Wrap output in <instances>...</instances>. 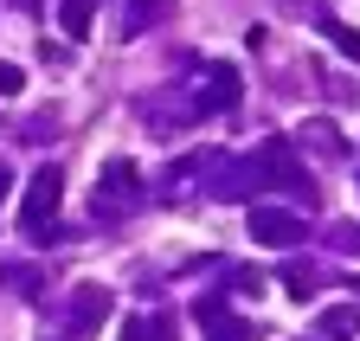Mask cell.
Instances as JSON below:
<instances>
[{
  "instance_id": "277c9868",
  "label": "cell",
  "mask_w": 360,
  "mask_h": 341,
  "mask_svg": "<svg viewBox=\"0 0 360 341\" xmlns=\"http://www.w3.org/2000/svg\"><path fill=\"white\" fill-rule=\"evenodd\" d=\"M328 39H335V52H347V58L360 65V32H354V26H328Z\"/></svg>"
},
{
  "instance_id": "7a4b0ae2",
  "label": "cell",
  "mask_w": 360,
  "mask_h": 341,
  "mask_svg": "<svg viewBox=\"0 0 360 341\" xmlns=\"http://www.w3.org/2000/svg\"><path fill=\"white\" fill-rule=\"evenodd\" d=\"M251 232H257L264 245H290V238H302V226L283 219V212H251Z\"/></svg>"
},
{
  "instance_id": "3957f363",
  "label": "cell",
  "mask_w": 360,
  "mask_h": 341,
  "mask_svg": "<svg viewBox=\"0 0 360 341\" xmlns=\"http://www.w3.org/2000/svg\"><path fill=\"white\" fill-rule=\"evenodd\" d=\"M90 13H97L90 0H65V32H71V39H84V32H90Z\"/></svg>"
},
{
  "instance_id": "5b68a950",
  "label": "cell",
  "mask_w": 360,
  "mask_h": 341,
  "mask_svg": "<svg viewBox=\"0 0 360 341\" xmlns=\"http://www.w3.org/2000/svg\"><path fill=\"white\" fill-rule=\"evenodd\" d=\"M328 328H335V335H360V316H341V309H335V316H328Z\"/></svg>"
},
{
  "instance_id": "52a82bcc",
  "label": "cell",
  "mask_w": 360,
  "mask_h": 341,
  "mask_svg": "<svg viewBox=\"0 0 360 341\" xmlns=\"http://www.w3.org/2000/svg\"><path fill=\"white\" fill-rule=\"evenodd\" d=\"M122 341H142V328H135V322H129V328H122Z\"/></svg>"
},
{
  "instance_id": "8992f818",
  "label": "cell",
  "mask_w": 360,
  "mask_h": 341,
  "mask_svg": "<svg viewBox=\"0 0 360 341\" xmlns=\"http://www.w3.org/2000/svg\"><path fill=\"white\" fill-rule=\"evenodd\" d=\"M13 91H20V71H13V65H0V97H13Z\"/></svg>"
},
{
  "instance_id": "6da1fadb",
  "label": "cell",
  "mask_w": 360,
  "mask_h": 341,
  "mask_svg": "<svg viewBox=\"0 0 360 341\" xmlns=\"http://www.w3.org/2000/svg\"><path fill=\"white\" fill-rule=\"evenodd\" d=\"M58 200H65V174H58V167H39L32 187H26V200H20V226L26 232H52Z\"/></svg>"
}]
</instances>
